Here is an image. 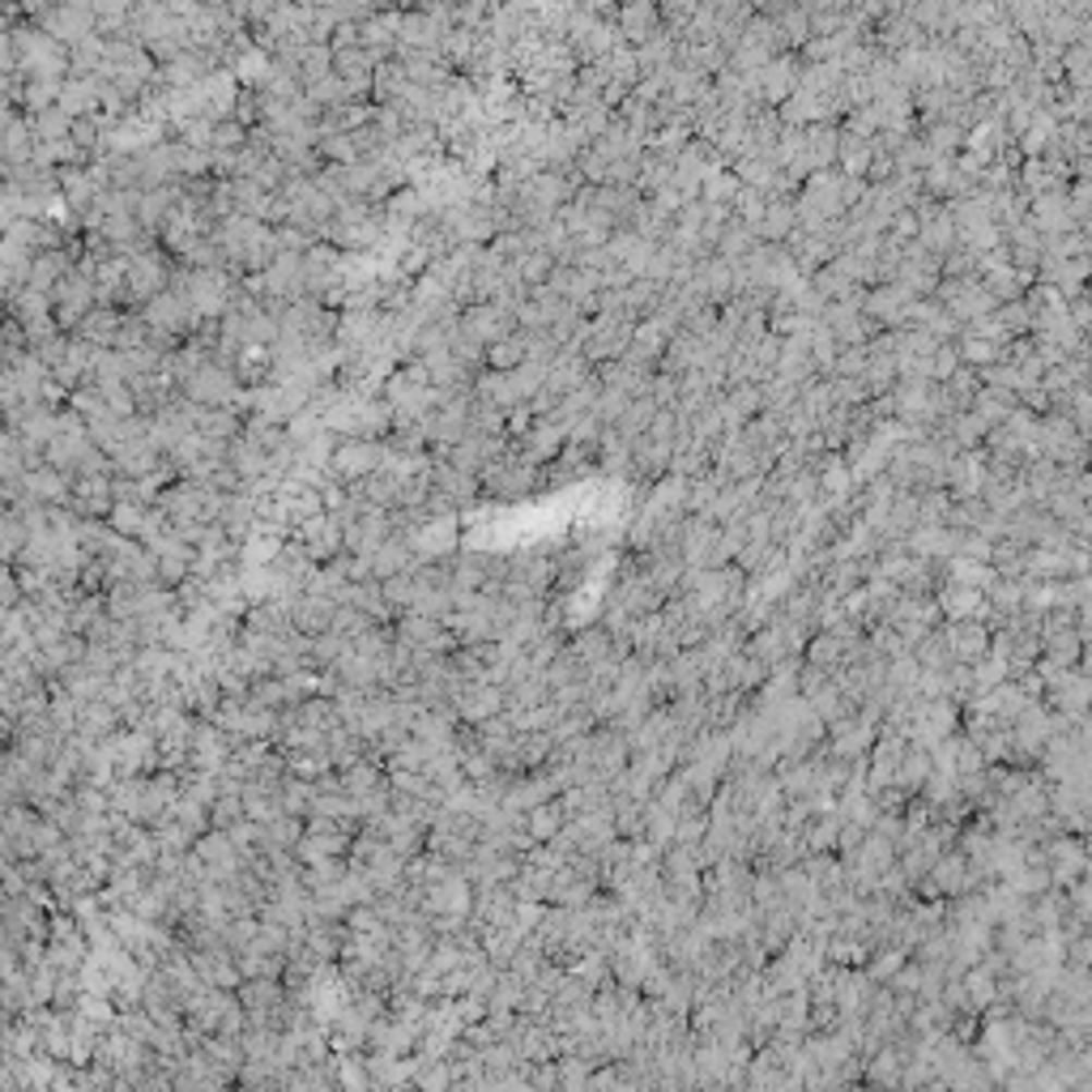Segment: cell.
Listing matches in <instances>:
<instances>
[{"label": "cell", "mask_w": 1092, "mask_h": 1092, "mask_svg": "<svg viewBox=\"0 0 1092 1092\" xmlns=\"http://www.w3.org/2000/svg\"><path fill=\"white\" fill-rule=\"evenodd\" d=\"M240 393H244L240 372H235V367H222L218 359H214V363H205L197 376H189V380L180 385V398L193 401V405H205V410H214V405L235 410Z\"/></svg>", "instance_id": "7a4b0ae2"}, {"label": "cell", "mask_w": 1092, "mask_h": 1092, "mask_svg": "<svg viewBox=\"0 0 1092 1092\" xmlns=\"http://www.w3.org/2000/svg\"><path fill=\"white\" fill-rule=\"evenodd\" d=\"M653 9L648 4H628V9H619V31H623V39H632V44H648L653 35Z\"/></svg>", "instance_id": "603a6c76"}, {"label": "cell", "mask_w": 1092, "mask_h": 1092, "mask_svg": "<svg viewBox=\"0 0 1092 1092\" xmlns=\"http://www.w3.org/2000/svg\"><path fill=\"white\" fill-rule=\"evenodd\" d=\"M171 162H175V175L180 180H209L214 175V149H197L184 146L171 137Z\"/></svg>", "instance_id": "ac0fdd59"}, {"label": "cell", "mask_w": 1092, "mask_h": 1092, "mask_svg": "<svg viewBox=\"0 0 1092 1092\" xmlns=\"http://www.w3.org/2000/svg\"><path fill=\"white\" fill-rule=\"evenodd\" d=\"M26 543H31V530H26L22 512H17V508H4V517H0V550H4V563H17V555L26 550Z\"/></svg>", "instance_id": "44dd1931"}, {"label": "cell", "mask_w": 1092, "mask_h": 1092, "mask_svg": "<svg viewBox=\"0 0 1092 1092\" xmlns=\"http://www.w3.org/2000/svg\"><path fill=\"white\" fill-rule=\"evenodd\" d=\"M405 90H410V77L401 69V60H385L376 69V77H372V102L376 107H398L405 99Z\"/></svg>", "instance_id": "2e32d148"}, {"label": "cell", "mask_w": 1092, "mask_h": 1092, "mask_svg": "<svg viewBox=\"0 0 1092 1092\" xmlns=\"http://www.w3.org/2000/svg\"><path fill=\"white\" fill-rule=\"evenodd\" d=\"M538 487H543V470L530 465V461L517 452V445L508 448L496 465L483 474V492L496 499H525L530 492H538Z\"/></svg>", "instance_id": "3957f363"}, {"label": "cell", "mask_w": 1092, "mask_h": 1092, "mask_svg": "<svg viewBox=\"0 0 1092 1092\" xmlns=\"http://www.w3.org/2000/svg\"><path fill=\"white\" fill-rule=\"evenodd\" d=\"M525 359H530V354H525V329H517L512 338L487 347V372H517Z\"/></svg>", "instance_id": "7402d4cb"}, {"label": "cell", "mask_w": 1092, "mask_h": 1092, "mask_svg": "<svg viewBox=\"0 0 1092 1092\" xmlns=\"http://www.w3.org/2000/svg\"><path fill=\"white\" fill-rule=\"evenodd\" d=\"M116 474H77L73 478V496H69V508L82 517V521H107L111 508H116Z\"/></svg>", "instance_id": "52a82bcc"}, {"label": "cell", "mask_w": 1092, "mask_h": 1092, "mask_svg": "<svg viewBox=\"0 0 1092 1092\" xmlns=\"http://www.w3.org/2000/svg\"><path fill=\"white\" fill-rule=\"evenodd\" d=\"M124 316H129V312H120V307H95V312L82 320V329H77L73 338H82V342H90V347L116 350L120 329H124Z\"/></svg>", "instance_id": "7c38bea8"}, {"label": "cell", "mask_w": 1092, "mask_h": 1092, "mask_svg": "<svg viewBox=\"0 0 1092 1092\" xmlns=\"http://www.w3.org/2000/svg\"><path fill=\"white\" fill-rule=\"evenodd\" d=\"M22 13L31 17V26L48 31L51 39L64 44L69 51L99 35L95 4H82V0H69V4H22Z\"/></svg>", "instance_id": "6da1fadb"}, {"label": "cell", "mask_w": 1092, "mask_h": 1092, "mask_svg": "<svg viewBox=\"0 0 1092 1092\" xmlns=\"http://www.w3.org/2000/svg\"><path fill=\"white\" fill-rule=\"evenodd\" d=\"M146 521H149L146 503H116V508H111V517H107V525H111L120 538H129V543H142Z\"/></svg>", "instance_id": "d6986e66"}, {"label": "cell", "mask_w": 1092, "mask_h": 1092, "mask_svg": "<svg viewBox=\"0 0 1092 1092\" xmlns=\"http://www.w3.org/2000/svg\"><path fill=\"white\" fill-rule=\"evenodd\" d=\"M69 410H77L86 423H99V418H107L111 414V405H107V398H102V389L99 385H82L73 398H69Z\"/></svg>", "instance_id": "cb8c5ba5"}, {"label": "cell", "mask_w": 1092, "mask_h": 1092, "mask_svg": "<svg viewBox=\"0 0 1092 1092\" xmlns=\"http://www.w3.org/2000/svg\"><path fill=\"white\" fill-rule=\"evenodd\" d=\"M214 120L209 116H193V120H184V124H175V142H184V146H197V149H214Z\"/></svg>", "instance_id": "d4e9b609"}, {"label": "cell", "mask_w": 1092, "mask_h": 1092, "mask_svg": "<svg viewBox=\"0 0 1092 1092\" xmlns=\"http://www.w3.org/2000/svg\"><path fill=\"white\" fill-rule=\"evenodd\" d=\"M563 448H568V432H563L555 418H538L534 432H530L525 440H517V452H521L530 465H538V470H543L546 461L563 457Z\"/></svg>", "instance_id": "9c48e42d"}, {"label": "cell", "mask_w": 1092, "mask_h": 1092, "mask_svg": "<svg viewBox=\"0 0 1092 1092\" xmlns=\"http://www.w3.org/2000/svg\"><path fill=\"white\" fill-rule=\"evenodd\" d=\"M385 465H389V445L385 440H342L338 452H333V478L347 483V487L380 474Z\"/></svg>", "instance_id": "5b68a950"}, {"label": "cell", "mask_w": 1092, "mask_h": 1092, "mask_svg": "<svg viewBox=\"0 0 1092 1092\" xmlns=\"http://www.w3.org/2000/svg\"><path fill=\"white\" fill-rule=\"evenodd\" d=\"M333 619H338V602H333V597L303 590V594L291 602V623L303 628V632H325V628H333Z\"/></svg>", "instance_id": "30bf717a"}, {"label": "cell", "mask_w": 1092, "mask_h": 1092, "mask_svg": "<svg viewBox=\"0 0 1092 1092\" xmlns=\"http://www.w3.org/2000/svg\"><path fill=\"white\" fill-rule=\"evenodd\" d=\"M69 120H86V116H102V99H99V77H69L64 90H60V102H56Z\"/></svg>", "instance_id": "8fae6325"}, {"label": "cell", "mask_w": 1092, "mask_h": 1092, "mask_svg": "<svg viewBox=\"0 0 1092 1092\" xmlns=\"http://www.w3.org/2000/svg\"><path fill=\"white\" fill-rule=\"evenodd\" d=\"M295 538L303 543V550L312 555V563L325 568V563H333V559L347 555V521H342L338 512H320V517H312L307 525H299Z\"/></svg>", "instance_id": "8992f818"}, {"label": "cell", "mask_w": 1092, "mask_h": 1092, "mask_svg": "<svg viewBox=\"0 0 1092 1092\" xmlns=\"http://www.w3.org/2000/svg\"><path fill=\"white\" fill-rule=\"evenodd\" d=\"M26 487H31V499H39V503H48V508H64L69 496H73V478L60 474V470H51V465L31 470V474H26Z\"/></svg>", "instance_id": "9a60e30c"}, {"label": "cell", "mask_w": 1092, "mask_h": 1092, "mask_svg": "<svg viewBox=\"0 0 1092 1092\" xmlns=\"http://www.w3.org/2000/svg\"><path fill=\"white\" fill-rule=\"evenodd\" d=\"M227 465H231L244 483H256V478H265V474H269V452H265L260 445H252L248 436H240V440H231Z\"/></svg>", "instance_id": "e0dca14e"}, {"label": "cell", "mask_w": 1092, "mask_h": 1092, "mask_svg": "<svg viewBox=\"0 0 1092 1092\" xmlns=\"http://www.w3.org/2000/svg\"><path fill=\"white\" fill-rule=\"evenodd\" d=\"M26 120H31V129H35V142H44V146H56V142H69V137H73V120H69L60 107H48V111L26 116Z\"/></svg>", "instance_id": "ffe728a7"}, {"label": "cell", "mask_w": 1092, "mask_h": 1092, "mask_svg": "<svg viewBox=\"0 0 1092 1092\" xmlns=\"http://www.w3.org/2000/svg\"><path fill=\"white\" fill-rule=\"evenodd\" d=\"M432 483H436V492L445 499H452L457 508H474L478 503V496H487L483 492V478H474V474H465V470H457L452 461H436L432 465Z\"/></svg>", "instance_id": "ba28073f"}, {"label": "cell", "mask_w": 1092, "mask_h": 1092, "mask_svg": "<svg viewBox=\"0 0 1092 1092\" xmlns=\"http://www.w3.org/2000/svg\"><path fill=\"white\" fill-rule=\"evenodd\" d=\"M457 329H461L470 342H478V347H496L503 338H512L521 325H517V307H503V303H474V307L461 312Z\"/></svg>", "instance_id": "277c9868"}, {"label": "cell", "mask_w": 1092, "mask_h": 1092, "mask_svg": "<svg viewBox=\"0 0 1092 1092\" xmlns=\"http://www.w3.org/2000/svg\"><path fill=\"white\" fill-rule=\"evenodd\" d=\"M474 398H483V401H492V405H499V410H517V405H525V398H521V389H517V380H512V372H478V380H474Z\"/></svg>", "instance_id": "5bb4252c"}, {"label": "cell", "mask_w": 1092, "mask_h": 1092, "mask_svg": "<svg viewBox=\"0 0 1092 1092\" xmlns=\"http://www.w3.org/2000/svg\"><path fill=\"white\" fill-rule=\"evenodd\" d=\"M380 585H385L389 606H414L418 597L427 594V590L418 585V577H414V572H401V577H393V581H380Z\"/></svg>", "instance_id": "484cf974"}, {"label": "cell", "mask_w": 1092, "mask_h": 1092, "mask_svg": "<svg viewBox=\"0 0 1092 1092\" xmlns=\"http://www.w3.org/2000/svg\"><path fill=\"white\" fill-rule=\"evenodd\" d=\"M248 146V129L240 120H222L214 129V149H244Z\"/></svg>", "instance_id": "4316f807"}, {"label": "cell", "mask_w": 1092, "mask_h": 1092, "mask_svg": "<svg viewBox=\"0 0 1092 1092\" xmlns=\"http://www.w3.org/2000/svg\"><path fill=\"white\" fill-rule=\"evenodd\" d=\"M197 432L205 440H214V445H231V440H240L244 436V414H235V410H227V405H214V410H205L197 405Z\"/></svg>", "instance_id": "4fadbf2b"}]
</instances>
